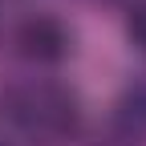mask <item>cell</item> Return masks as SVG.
I'll return each instance as SVG.
<instances>
[{
	"label": "cell",
	"mask_w": 146,
	"mask_h": 146,
	"mask_svg": "<svg viewBox=\"0 0 146 146\" xmlns=\"http://www.w3.org/2000/svg\"><path fill=\"white\" fill-rule=\"evenodd\" d=\"M126 33H130V41L146 53V0H138V4L130 8V21H126Z\"/></svg>",
	"instance_id": "obj_4"
},
{
	"label": "cell",
	"mask_w": 146,
	"mask_h": 146,
	"mask_svg": "<svg viewBox=\"0 0 146 146\" xmlns=\"http://www.w3.org/2000/svg\"><path fill=\"white\" fill-rule=\"evenodd\" d=\"M114 122H118V130H122V138H126V142L146 138V77L130 81V85L118 94Z\"/></svg>",
	"instance_id": "obj_3"
},
{
	"label": "cell",
	"mask_w": 146,
	"mask_h": 146,
	"mask_svg": "<svg viewBox=\"0 0 146 146\" xmlns=\"http://www.w3.org/2000/svg\"><path fill=\"white\" fill-rule=\"evenodd\" d=\"M0 106H4V118L33 142H61V138H73L81 126L77 94L57 81L8 85L0 94Z\"/></svg>",
	"instance_id": "obj_1"
},
{
	"label": "cell",
	"mask_w": 146,
	"mask_h": 146,
	"mask_svg": "<svg viewBox=\"0 0 146 146\" xmlns=\"http://www.w3.org/2000/svg\"><path fill=\"white\" fill-rule=\"evenodd\" d=\"M12 45H16L21 57H29L36 65H57V61L69 57V29L49 12H33L16 25Z\"/></svg>",
	"instance_id": "obj_2"
}]
</instances>
